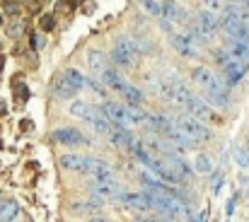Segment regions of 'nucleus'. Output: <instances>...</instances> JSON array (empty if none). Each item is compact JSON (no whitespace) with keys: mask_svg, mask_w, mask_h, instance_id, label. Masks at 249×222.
<instances>
[{"mask_svg":"<svg viewBox=\"0 0 249 222\" xmlns=\"http://www.w3.org/2000/svg\"><path fill=\"white\" fill-rule=\"evenodd\" d=\"M71 114H73L75 119H80L83 123H87L92 131L102 133V136H109V131H111V123H109V119L102 114V109H97V106H92V104H87V102H73V104H71Z\"/></svg>","mask_w":249,"mask_h":222,"instance_id":"nucleus-1","label":"nucleus"},{"mask_svg":"<svg viewBox=\"0 0 249 222\" xmlns=\"http://www.w3.org/2000/svg\"><path fill=\"white\" fill-rule=\"evenodd\" d=\"M143 51H145V49L141 46V41H133L131 36H119V39L114 41V46H111L109 58H111V63L119 66V68H131L133 61H136V56H141Z\"/></svg>","mask_w":249,"mask_h":222,"instance_id":"nucleus-2","label":"nucleus"},{"mask_svg":"<svg viewBox=\"0 0 249 222\" xmlns=\"http://www.w3.org/2000/svg\"><path fill=\"white\" fill-rule=\"evenodd\" d=\"M177 126L186 133V136H191L196 143H208L211 140V128L206 126V121H201V119H196V116H179L177 119Z\"/></svg>","mask_w":249,"mask_h":222,"instance_id":"nucleus-3","label":"nucleus"},{"mask_svg":"<svg viewBox=\"0 0 249 222\" xmlns=\"http://www.w3.org/2000/svg\"><path fill=\"white\" fill-rule=\"evenodd\" d=\"M228 87H230V85H228L223 77H215V80L203 89L208 104H213L215 109H228V106H230V92H228Z\"/></svg>","mask_w":249,"mask_h":222,"instance_id":"nucleus-4","label":"nucleus"},{"mask_svg":"<svg viewBox=\"0 0 249 222\" xmlns=\"http://www.w3.org/2000/svg\"><path fill=\"white\" fill-rule=\"evenodd\" d=\"M179 106L186 109L191 116H196V119H201V121H218V116H215V111L211 109V104H206L203 99H198L194 92H189L186 99H184Z\"/></svg>","mask_w":249,"mask_h":222,"instance_id":"nucleus-5","label":"nucleus"},{"mask_svg":"<svg viewBox=\"0 0 249 222\" xmlns=\"http://www.w3.org/2000/svg\"><path fill=\"white\" fill-rule=\"evenodd\" d=\"M89 191L94 198H111V201H124V188L116 184V179H94L89 184Z\"/></svg>","mask_w":249,"mask_h":222,"instance_id":"nucleus-6","label":"nucleus"},{"mask_svg":"<svg viewBox=\"0 0 249 222\" xmlns=\"http://www.w3.org/2000/svg\"><path fill=\"white\" fill-rule=\"evenodd\" d=\"M169 46L181 56V58H198V44L189 36V34H179V32H169L167 34Z\"/></svg>","mask_w":249,"mask_h":222,"instance_id":"nucleus-7","label":"nucleus"},{"mask_svg":"<svg viewBox=\"0 0 249 222\" xmlns=\"http://www.w3.org/2000/svg\"><path fill=\"white\" fill-rule=\"evenodd\" d=\"M220 29L225 32V36H235V39H247L249 41V27L237 17L232 15L230 10H223V17H220Z\"/></svg>","mask_w":249,"mask_h":222,"instance_id":"nucleus-8","label":"nucleus"},{"mask_svg":"<svg viewBox=\"0 0 249 222\" xmlns=\"http://www.w3.org/2000/svg\"><path fill=\"white\" fill-rule=\"evenodd\" d=\"M102 114L109 119L111 126H121V128H133L136 126L131 121V116H128V109L121 106V104H116V102H104L102 104Z\"/></svg>","mask_w":249,"mask_h":222,"instance_id":"nucleus-9","label":"nucleus"},{"mask_svg":"<svg viewBox=\"0 0 249 222\" xmlns=\"http://www.w3.org/2000/svg\"><path fill=\"white\" fill-rule=\"evenodd\" d=\"M223 49L230 58H235L237 63H242L245 68H249V41L247 39H235V36H228L223 41Z\"/></svg>","mask_w":249,"mask_h":222,"instance_id":"nucleus-10","label":"nucleus"},{"mask_svg":"<svg viewBox=\"0 0 249 222\" xmlns=\"http://www.w3.org/2000/svg\"><path fill=\"white\" fill-rule=\"evenodd\" d=\"M51 138H53L56 143H61V145H89V143H92L78 128H56V131L51 133Z\"/></svg>","mask_w":249,"mask_h":222,"instance_id":"nucleus-11","label":"nucleus"},{"mask_svg":"<svg viewBox=\"0 0 249 222\" xmlns=\"http://www.w3.org/2000/svg\"><path fill=\"white\" fill-rule=\"evenodd\" d=\"M220 70H223V80H225L230 87L240 85V82H242V77H245V73H247V68H245L242 63H237L235 58H230V56L220 63Z\"/></svg>","mask_w":249,"mask_h":222,"instance_id":"nucleus-12","label":"nucleus"},{"mask_svg":"<svg viewBox=\"0 0 249 222\" xmlns=\"http://www.w3.org/2000/svg\"><path fill=\"white\" fill-rule=\"evenodd\" d=\"M196 24H198V29H201L208 39L220 32V19L215 17V12H208V10H203V7L196 12Z\"/></svg>","mask_w":249,"mask_h":222,"instance_id":"nucleus-13","label":"nucleus"},{"mask_svg":"<svg viewBox=\"0 0 249 222\" xmlns=\"http://www.w3.org/2000/svg\"><path fill=\"white\" fill-rule=\"evenodd\" d=\"M145 85H148L150 92H155L158 97H162V99H174L172 85H169V80L162 77V75H145Z\"/></svg>","mask_w":249,"mask_h":222,"instance_id":"nucleus-14","label":"nucleus"},{"mask_svg":"<svg viewBox=\"0 0 249 222\" xmlns=\"http://www.w3.org/2000/svg\"><path fill=\"white\" fill-rule=\"evenodd\" d=\"M109 138H111L114 145H119V148H124V150H133L136 145H138V143H136V136L131 133V128H121V126H116V128L109 131Z\"/></svg>","mask_w":249,"mask_h":222,"instance_id":"nucleus-15","label":"nucleus"},{"mask_svg":"<svg viewBox=\"0 0 249 222\" xmlns=\"http://www.w3.org/2000/svg\"><path fill=\"white\" fill-rule=\"evenodd\" d=\"M99 80L104 82V87H109V89H114V92H124V87L128 85L126 82V77L121 73H116V70H111V68H104L102 73H99Z\"/></svg>","mask_w":249,"mask_h":222,"instance_id":"nucleus-16","label":"nucleus"},{"mask_svg":"<svg viewBox=\"0 0 249 222\" xmlns=\"http://www.w3.org/2000/svg\"><path fill=\"white\" fill-rule=\"evenodd\" d=\"M51 92H53V97H58V99H71V97H75L80 89H78L66 75H58V80L53 82Z\"/></svg>","mask_w":249,"mask_h":222,"instance_id":"nucleus-17","label":"nucleus"},{"mask_svg":"<svg viewBox=\"0 0 249 222\" xmlns=\"http://www.w3.org/2000/svg\"><path fill=\"white\" fill-rule=\"evenodd\" d=\"M162 7H165V15L172 24H186V19H189V12L184 10V7H179L174 0H162Z\"/></svg>","mask_w":249,"mask_h":222,"instance_id":"nucleus-18","label":"nucleus"},{"mask_svg":"<svg viewBox=\"0 0 249 222\" xmlns=\"http://www.w3.org/2000/svg\"><path fill=\"white\" fill-rule=\"evenodd\" d=\"M215 77H218V75L213 73L211 68H206V66H196V68L191 70V80H194V85H198L201 89H206Z\"/></svg>","mask_w":249,"mask_h":222,"instance_id":"nucleus-19","label":"nucleus"},{"mask_svg":"<svg viewBox=\"0 0 249 222\" xmlns=\"http://www.w3.org/2000/svg\"><path fill=\"white\" fill-rule=\"evenodd\" d=\"M87 66H89V70H92L94 75H99L104 68H109V66H107L104 53H102V51H97V49H89V51H87Z\"/></svg>","mask_w":249,"mask_h":222,"instance_id":"nucleus-20","label":"nucleus"},{"mask_svg":"<svg viewBox=\"0 0 249 222\" xmlns=\"http://www.w3.org/2000/svg\"><path fill=\"white\" fill-rule=\"evenodd\" d=\"M19 205L15 201H7V198H0V220H15L19 218Z\"/></svg>","mask_w":249,"mask_h":222,"instance_id":"nucleus-21","label":"nucleus"},{"mask_svg":"<svg viewBox=\"0 0 249 222\" xmlns=\"http://www.w3.org/2000/svg\"><path fill=\"white\" fill-rule=\"evenodd\" d=\"M138 5H141L148 15H153V17H162V15H165L162 0H138Z\"/></svg>","mask_w":249,"mask_h":222,"instance_id":"nucleus-22","label":"nucleus"},{"mask_svg":"<svg viewBox=\"0 0 249 222\" xmlns=\"http://www.w3.org/2000/svg\"><path fill=\"white\" fill-rule=\"evenodd\" d=\"M121 97H126V102H128V104H143V92H141L136 85H131V82L124 87Z\"/></svg>","mask_w":249,"mask_h":222,"instance_id":"nucleus-23","label":"nucleus"},{"mask_svg":"<svg viewBox=\"0 0 249 222\" xmlns=\"http://www.w3.org/2000/svg\"><path fill=\"white\" fill-rule=\"evenodd\" d=\"M63 75H66V77H68V80H71V82H73L78 89H83L85 85H87V77H85L80 70H75V68H68V70H66Z\"/></svg>","mask_w":249,"mask_h":222,"instance_id":"nucleus-24","label":"nucleus"},{"mask_svg":"<svg viewBox=\"0 0 249 222\" xmlns=\"http://www.w3.org/2000/svg\"><path fill=\"white\" fill-rule=\"evenodd\" d=\"M194 169H196V174H211V159L206 154H196Z\"/></svg>","mask_w":249,"mask_h":222,"instance_id":"nucleus-25","label":"nucleus"},{"mask_svg":"<svg viewBox=\"0 0 249 222\" xmlns=\"http://www.w3.org/2000/svg\"><path fill=\"white\" fill-rule=\"evenodd\" d=\"M24 32V22L22 19H15V22H10L7 27H5V34L10 36V39H15V36H19Z\"/></svg>","mask_w":249,"mask_h":222,"instance_id":"nucleus-26","label":"nucleus"},{"mask_svg":"<svg viewBox=\"0 0 249 222\" xmlns=\"http://www.w3.org/2000/svg\"><path fill=\"white\" fill-rule=\"evenodd\" d=\"M71 210H73V213H80V215H85V213H97V203H94V201H92V203H85L83 201V203H75Z\"/></svg>","mask_w":249,"mask_h":222,"instance_id":"nucleus-27","label":"nucleus"},{"mask_svg":"<svg viewBox=\"0 0 249 222\" xmlns=\"http://www.w3.org/2000/svg\"><path fill=\"white\" fill-rule=\"evenodd\" d=\"M39 27H41L44 32H53V29H56V17H53V15H41Z\"/></svg>","mask_w":249,"mask_h":222,"instance_id":"nucleus-28","label":"nucleus"},{"mask_svg":"<svg viewBox=\"0 0 249 222\" xmlns=\"http://www.w3.org/2000/svg\"><path fill=\"white\" fill-rule=\"evenodd\" d=\"M203 10H208V12H215V15H220V12L225 10V5H223V0H203Z\"/></svg>","mask_w":249,"mask_h":222,"instance_id":"nucleus-29","label":"nucleus"},{"mask_svg":"<svg viewBox=\"0 0 249 222\" xmlns=\"http://www.w3.org/2000/svg\"><path fill=\"white\" fill-rule=\"evenodd\" d=\"M12 89H15V97H17L19 102H27V99H29V89H27V85L15 82V85H12Z\"/></svg>","mask_w":249,"mask_h":222,"instance_id":"nucleus-30","label":"nucleus"},{"mask_svg":"<svg viewBox=\"0 0 249 222\" xmlns=\"http://www.w3.org/2000/svg\"><path fill=\"white\" fill-rule=\"evenodd\" d=\"M22 10V5L17 2V0H2V12H7V15H17Z\"/></svg>","mask_w":249,"mask_h":222,"instance_id":"nucleus-31","label":"nucleus"},{"mask_svg":"<svg viewBox=\"0 0 249 222\" xmlns=\"http://www.w3.org/2000/svg\"><path fill=\"white\" fill-rule=\"evenodd\" d=\"M235 159H237V164H240V167H249V154H247V150L237 148V150H235Z\"/></svg>","mask_w":249,"mask_h":222,"instance_id":"nucleus-32","label":"nucleus"},{"mask_svg":"<svg viewBox=\"0 0 249 222\" xmlns=\"http://www.w3.org/2000/svg\"><path fill=\"white\" fill-rule=\"evenodd\" d=\"M68 10H71L68 2H58V5H56V12H58V15H61V12H68Z\"/></svg>","mask_w":249,"mask_h":222,"instance_id":"nucleus-33","label":"nucleus"},{"mask_svg":"<svg viewBox=\"0 0 249 222\" xmlns=\"http://www.w3.org/2000/svg\"><path fill=\"white\" fill-rule=\"evenodd\" d=\"M32 44H34V49H41L46 41H44V36H34V41H32Z\"/></svg>","mask_w":249,"mask_h":222,"instance_id":"nucleus-34","label":"nucleus"},{"mask_svg":"<svg viewBox=\"0 0 249 222\" xmlns=\"http://www.w3.org/2000/svg\"><path fill=\"white\" fill-rule=\"evenodd\" d=\"M7 114V106H5V102H0V116H5Z\"/></svg>","mask_w":249,"mask_h":222,"instance_id":"nucleus-35","label":"nucleus"},{"mask_svg":"<svg viewBox=\"0 0 249 222\" xmlns=\"http://www.w3.org/2000/svg\"><path fill=\"white\" fill-rule=\"evenodd\" d=\"M2 66H5V61H2V56H0V70H2Z\"/></svg>","mask_w":249,"mask_h":222,"instance_id":"nucleus-36","label":"nucleus"},{"mask_svg":"<svg viewBox=\"0 0 249 222\" xmlns=\"http://www.w3.org/2000/svg\"><path fill=\"white\" fill-rule=\"evenodd\" d=\"M242 2H245V5H247V7H249V0H242Z\"/></svg>","mask_w":249,"mask_h":222,"instance_id":"nucleus-37","label":"nucleus"},{"mask_svg":"<svg viewBox=\"0 0 249 222\" xmlns=\"http://www.w3.org/2000/svg\"><path fill=\"white\" fill-rule=\"evenodd\" d=\"M0 24H2V15H0Z\"/></svg>","mask_w":249,"mask_h":222,"instance_id":"nucleus-38","label":"nucleus"},{"mask_svg":"<svg viewBox=\"0 0 249 222\" xmlns=\"http://www.w3.org/2000/svg\"><path fill=\"white\" fill-rule=\"evenodd\" d=\"M232 2H235V0H232ZM237 2H242V0H237Z\"/></svg>","mask_w":249,"mask_h":222,"instance_id":"nucleus-39","label":"nucleus"}]
</instances>
